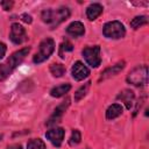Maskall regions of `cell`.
I'll return each mask as SVG.
<instances>
[{
  "instance_id": "cell-1",
  "label": "cell",
  "mask_w": 149,
  "mask_h": 149,
  "mask_svg": "<svg viewBox=\"0 0 149 149\" xmlns=\"http://www.w3.org/2000/svg\"><path fill=\"white\" fill-rule=\"evenodd\" d=\"M29 51H30V47L22 48L17 51L13 52L5 63L0 64V81L7 79L12 74V72L24 61V58L28 56Z\"/></svg>"
},
{
  "instance_id": "cell-2",
  "label": "cell",
  "mask_w": 149,
  "mask_h": 149,
  "mask_svg": "<svg viewBox=\"0 0 149 149\" xmlns=\"http://www.w3.org/2000/svg\"><path fill=\"white\" fill-rule=\"evenodd\" d=\"M70 9L68 7H59L57 9H44L41 13V19L44 23H47L50 29H54L62 22H64L70 16Z\"/></svg>"
},
{
  "instance_id": "cell-3",
  "label": "cell",
  "mask_w": 149,
  "mask_h": 149,
  "mask_svg": "<svg viewBox=\"0 0 149 149\" xmlns=\"http://www.w3.org/2000/svg\"><path fill=\"white\" fill-rule=\"evenodd\" d=\"M127 83L137 87L146 86L148 84V66L147 65H137L132 69L126 78Z\"/></svg>"
},
{
  "instance_id": "cell-4",
  "label": "cell",
  "mask_w": 149,
  "mask_h": 149,
  "mask_svg": "<svg viewBox=\"0 0 149 149\" xmlns=\"http://www.w3.org/2000/svg\"><path fill=\"white\" fill-rule=\"evenodd\" d=\"M54 51H55V41L50 37H47L40 43L38 51L34 55L33 62L35 64H41L44 61H47L52 55Z\"/></svg>"
},
{
  "instance_id": "cell-5",
  "label": "cell",
  "mask_w": 149,
  "mask_h": 149,
  "mask_svg": "<svg viewBox=\"0 0 149 149\" xmlns=\"http://www.w3.org/2000/svg\"><path fill=\"white\" fill-rule=\"evenodd\" d=\"M102 34L105 37L107 38H112V40H119L125 37L126 35V28L123 26V23H121L120 21H109L107 23H105L104 28H102Z\"/></svg>"
},
{
  "instance_id": "cell-6",
  "label": "cell",
  "mask_w": 149,
  "mask_h": 149,
  "mask_svg": "<svg viewBox=\"0 0 149 149\" xmlns=\"http://www.w3.org/2000/svg\"><path fill=\"white\" fill-rule=\"evenodd\" d=\"M83 57L85 58L86 63L91 68H98L101 64V57H100V47L93 45V47H86L81 50Z\"/></svg>"
},
{
  "instance_id": "cell-7",
  "label": "cell",
  "mask_w": 149,
  "mask_h": 149,
  "mask_svg": "<svg viewBox=\"0 0 149 149\" xmlns=\"http://www.w3.org/2000/svg\"><path fill=\"white\" fill-rule=\"evenodd\" d=\"M69 106H70V99L66 98L64 101H62V102L55 108L54 113H52L51 116L48 119V121L45 122V125L50 127V126H55V125L59 123L61 120H62V118H63V115H64V113L66 112V109H68Z\"/></svg>"
},
{
  "instance_id": "cell-8",
  "label": "cell",
  "mask_w": 149,
  "mask_h": 149,
  "mask_svg": "<svg viewBox=\"0 0 149 149\" xmlns=\"http://www.w3.org/2000/svg\"><path fill=\"white\" fill-rule=\"evenodd\" d=\"M9 38L14 44H22L27 41V33L26 29L17 22L12 23L9 30Z\"/></svg>"
},
{
  "instance_id": "cell-9",
  "label": "cell",
  "mask_w": 149,
  "mask_h": 149,
  "mask_svg": "<svg viewBox=\"0 0 149 149\" xmlns=\"http://www.w3.org/2000/svg\"><path fill=\"white\" fill-rule=\"evenodd\" d=\"M71 74L74 80L80 81L90 76V70L86 65H84V63H81L80 61H77L73 63V65L71 68Z\"/></svg>"
},
{
  "instance_id": "cell-10",
  "label": "cell",
  "mask_w": 149,
  "mask_h": 149,
  "mask_svg": "<svg viewBox=\"0 0 149 149\" xmlns=\"http://www.w3.org/2000/svg\"><path fill=\"white\" fill-rule=\"evenodd\" d=\"M64 135H65V130L61 127L52 128V129H50L45 133L47 140H49L55 147H61L62 146L63 140H64Z\"/></svg>"
},
{
  "instance_id": "cell-11",
  "label": "cell",
  "mask_w": 149,
  "mask_h": 149,
  "mask_svg": "<svg viewBox=\"0 0 149 149\" xmlns=\"http://www.w3.org/2000/svg\"><path fill=\"white\" fill-rule=\"evenodd\" d=\"M125 65H126L125 61H121V62H118L116 64H114V65H112V66H109V68L105 69V70L101 72V74H100L99 81H101V80H105V79H108V78H111V77L116 76L119 72H121V71L123 70Z\"/></svg>"
},
{
  "instance_id": "cell-12",
  "label": "cell",
  "mask_w": 149,
  "mask_h": 149,
  "mask_svg": "<svg viewBox=\"0 0 149 149\" xmlns=\"http://www.w3.org/2000/svg\"><path fill=\"white\" fill-rule=\"evenodd\" d=\"M116 99L118 100H121V102L125 104L126 108L127 109H130L133 107V104H134V99H135V94L132 90L129 88H125L122 90L118 95H116Z\"/></svg>"
},
{
  "instance_id": "cell-13",
  "label": "cell",
  "mask_w": 149,
  "mask_h": 149,
  "mask_svg": "<svg viewBox=\"0 0 149 149\" xmlns=\"http://www.w3.org/2000/svg\"><path fill=\"white\" fill-rule=\"evenodd\" d=\"M66 33L72 37H80L85 34V27L80 21H73L68 26Z\"/></svg>"
},
{
  "instance_id": "cell-14",
  "label": "cell",
  "mask_w": 149,
  "mask_h": 149,
  "mask_svg": "<svg viewBox=\"0 0 149 149\" xmlns=\"http://www.w3.org/2000/svg\"><path fill=\"white\" fill-rule=\"evenodd\" d=\"M102 10H104V7L100 3H98V2L91 3L86 8V16L90 21H94L97 17H99L102 14Z\"/></svg>"
},
{
  "instance_id": "cell-15",
  "label": "cell",
  "mask_w": 149,
  "mask_h": 149,
  "mask_svg": "<svg viewBox=\"0 0 149 149\" xmlns=\"http://www.w3.org/2000/svg\"><path fill=\"white\" fill-rule=\"evenodd\" d=\"M70 90H71V84L63 83V84H59V85L52 87L50 90V95L54 98H61V97L65 95Z\"/></svg>"
},
{
  "instance_id": "cell-16",
  "label": "cell",
  "mask_w": 149,
  "mask_h": 149,
  "mask_svg": "<svg viewBox=\"0 0 149 149\" xmlns=\"http://www.w3.org/2000/svg\"><path fill=\"white\" fill-rule=\"evenodd\" d=\"M122 112H123V107L120 104H112L106 109V119L107 120H113V119L120 116L122 114Z\"/></svg>"
},
{
  "instance_id": "cell-17",
  "label": "cell",
  "mask_w": 149,
  "mask_h": 149,
  "mask_svg": "<svg viewBox=\"0 0 149 149\" xmlns=\"http://www.w3.org/2000/svg\"><path fill=\"white\" fill-rule=\"evenodd\" d=\"M49 69H50L51 74L54 77H56V78H59V77L64 76L65 74V71H66L65 66L63 64H61V63H52Z\"/></svg>"
},
{
  "instance_id": "cell-18",
  "label": "cell",
  "mask_w": 149,
  "mask_h": 149,
  "mask_svg": "<svg viewBox=\"0 0 149 149\" xmlns=\"http://www.w3.org/2000/svg\"><path fill=\"white\" fill-rule=\"evenodd\" d=\"M90 86H91V81H87V83H85L84 85H81V86L74 92V101H76V102H78L79 100H81V99L87 94Z\"/></svg>"
},
{
  "instance_id": "cell-19",
  "label": "cell",
  "mask_w": 149,
  "mask_h": 149,
  "mask_svg": "<svg viewBox=\"0 0 149 149\" xmlns=\"http://www.w3.org/2000/svg\"><path fill=\"white\" fill-rule=\"evenodd\" d=\"M147 23H148V17L146 15H137L130 21V27L133 29H139Z\"/></svg>"
},
{
  "instance_id": "cell-20",
  "label": "cell",
  "mask_w": 149,
  "mask_h": 149,
  "mask_svg": "<svg viewBox=\"0 0 149 149\" xmlns=\"http://www.w3.org/2000/svg\"><path fill=\"white\" fill-rule=\"evenodd\" d=\"M72 50H73L72 43H71L70 41H64V42H62L61 45H59L58 55H59V57H61L62 59H64V58H65V55H66L68 52H71Z\"/></svg>"
},
{
  "instance_id": "cell-21",
  "label": "cell",
  "mask_w": 149,
  "mask_h": 149,
  "mask_svg": "<svg viewBox=\"0 0 149 149\" xmlns=\"http://www.w3.org/2000/svg\"><path fill=\"white\" fill-rule=\"evenodd\" d=\"M27 149H47L45 143L41 139H31L27 143Z\"/></svg>"
},
{
  "instance_id": "cell-22",
  "label": "cell",
  "mask_w": 149,
  "mask_h": 149,
  "mask_svg": "<svg viewBox=\"0 0 149 149\" xmlns=\"http://www.w3.org/2000/svg\"><path fill=\"white\" fill-rule=\"evenodd\" d=\"M80 141H81V134H80V132L78 129H73L72 133H71V136L69 139V144L71 147H74V146L79 144Z\"/></svg>"
},
{
  "instance_id": "cell-23",
  "label": "cell",
  "mask_w": 149,
  "mask_h": 149,
  "mask_svg": "<svg viewBox=\"0 0 149 149\" xmlns=\"http://www.w3.org/2000/svg\"><path fill=\"white\" fill-rule=\"evenodd\" d=\"M0 5H1V7L5 10H10L12 7H13V5H14V2L13 1H9V0H3V1L0 2Z\"/></svg>"
},
{
  "instance_id": "cell-24",
  "label": "cell",
  "mask_w": 149,
  "mask_h": 149,
  "mask_svg": "<svg viewBox=\"0 0 149 149\" xmlns=\"http://www.w3.org/2000/svg\"><path fill=\"white\" fill-rule=\"evenodd\" d=\"M21 20L23 21V22H26V23H28V24H30L31 22H33V17H31V15H29V14H27V13H23V14H21Z\"/></svg>"
},
{
  "instance_id": "cell-25",
  "label": "cell",
  "mask_w": 149,
  "mask_h": 149,
  "mask_svg": "<svg viewBox=\"0 0 149 149\" xmlns=\"http://www.w3.org/2000/svg\"><path fill=\"white\" fill-rule=\"evenodd\" d=\"M6 51H7V47L3 42H0V59H2L6 55Z\"/></svg>"
},
{
  "instance_id": "cell-26",
  "label": "cell",
  "mask_w": 149,
  "mask_h": 149,
  "mask_svg": "<svg viewBox=\"0 0 149 149\" xmlns=\"http://www.w3.org/2000/svg\"><path fill=\"white\" fill-rule=\"evenodd\" d=\"M6 149H22V146L20 143H13V144L7 146Z\"/></svg>"
}]
</instances>
